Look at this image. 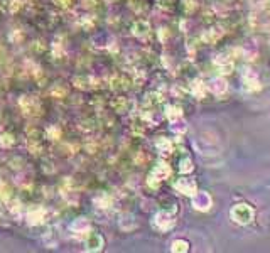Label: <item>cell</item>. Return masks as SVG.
<instances>
[{"label": "cell", "instance_id": "cell-22", "mask_svg": "<svg viewBox=\"0 0 270 253\" xmlns=\"http://www.w3.org/2000/svg\"><path fill=\"white\" fill-rule=\"evenodd\" d=\"M20 208H22V204H20V201H19V199H12V201H10L9 210L12 211V213H19V211H20Z\"/></svg>", "mask_w": 270, "mask_h": 253}, {"label": "cell", "instance_id": "cell-18", "mask_svg": "<svg viewBox=\"0 0 270 253\" xmlns=\"http://www.w3.org/2000/svg\"><path fill=\"white\" fill-rule=\"evenodd\" d=\"M73 84L76 88H86L88 86V78H85V76H75L73 78Z\"/></svg>", "mask_w": 270, "mask_h": 253}, {"label": "cell", "instance_id": "cell-21", "mask_svg": "<svg viewBox=\"0 0 270 253\" xmlns=\"http://www.w3.org/2000/svg\"><path fill=\"white\" fill-rule=\"evenodd\" d=\"M9 164H10V167L12 169H22L25 162H24V159H20V157H14Z\"/></svg>", "mask_w": 270, "mask_h": 253}, {"label": "cell", "instance_id": "cell-20", "mask_svg": "<svg viewBox=\"0 0 270 253\" xmlns=\"http://www.w3.org/2000/svg\"><path fill=\"white\" fill-rule=\"evenodd\" d=\"M10 197V188L5 184V182H0V199H3V201H7Z\"/></svg>", "mask_w": 270, "mask_h": 253}, {"label": "cell", "instance_id": "cell-5", "mask_svg": "<svg viewBox=\"0 0 270 253\" xmlns=\"http://www.w3.org/2000/svg\"><path fill=\"white\" fill-rule=\"evenodd\" d=\"M176 189L182 194H188V196H194L196 194V182L189 177H181L176 181Z\"/></svg>", "mask_w": 270, "mask_h": 253}, {"label": "cell", "instance_id": "cell-12", "mask_svg": "<svg viewBox=\"0 0 270 253\" xmlns=\"http://www.w3.org/2000/svg\"><path fill=\"white\" fill-rule=\"evenodd\" d=\"M112 105H113V108H115L116 112H120V113H123V112L129 110V101H127L125 98H116Z\"/></svg>", "mask_w": 270, "mask_h": 253}, {"label": "cell", "instance_id": "cell-8", "mask_svg": "<svg viewBox=\"0 0 270 253\" xmlns=\"http://www.w3.org/2000/svg\"><path fill=\"white\" fill-rule=\"evenodd\" d=\"M169 174H171V167L167 166L166 162H159L157 166H155L154 169H152L151 177H152V179H157V181L160 182V181H162V179L169 177Z\"/></svg>", "mask_w": 270, "mask_h": 253}, {"label": "cell", "instance_id": "cell-3", "mask_svg": "<svg viewBox=\"0 0 270 253\" xmlns=\"http://www.w3.org/2000/svg\"><path fill=\"white\" fill-rule=\"evenodd\" d=\"M69 230H71L73 234H76V236H88L91 233V223L88 218H76L75 221L71 223Z\"/></svg>", "mask_w": 270, "mask_h": 253}, {"label": "cell", "instance_id": "cell-16", "mask_svg": "<svg viewBox=\"0 0 270 253\" xmlns=\"http://www.w3.org/2000/svg\"><path fill=\"white\" fill-rule=\"evenodd\" d=\"M188 247H189V245H188V241H184V240H176V241H174V243H173V248H171V250H173V252H188Z\"/></svg>", "mask_w": 270, "mask_h": 253}, {"label": "cell", "instance_id": "cell-23", "mask_svg": "<svg viewBox=\"0 0 270 253\" xmlns=\"http://www.w3.org/2000/svg\"><path fill=\"white\" fill-rule=\"evenodd\" d=\"M54 2H56V5H59V7H69V5H73L75 0H54Z\"/></svg>", "mask_w": 270, "mask_h": 253}, {"label": "cell", "instance_id": "cell-9", "mask_svg": "<svg viewBox=\"0 0 270 253\" xmlns=\"http://www.w3.org/2000/svg\"><path fill=\"white\" fill-rule=\"evenodd\" d=\"M16 145V137L10 132H3L0 134V147L2 149H10Z\"/></svg>", "mask_w": 270, "mask_h": 253}, {"label": "cell", "instance_id": "cell-19", "mask_svg": "<svg viewBox=\"0 0 270 253\" xmlns=\"http://www.w3.org/2000/svg\"><path fill=\"white\" fill-rule=\"evenodd\" d=\"M166 115L169 117L171 120L177 118V117H181V110L177 108V106H167V108H166Z\"/></svg>", "mask_w": 270, "mask_h": 253}, {"label": "cell", "instance_id": "cell-11", "mask_svg": "<svg viewBox=\"0 0 270 253\" xmlns=\"http://www.w3.org/2000/svg\"><path fill=\"white\" fill-rule=\"evenodd\" d=\"M46 137H47V138H51V140H59V138H61V128H59V127H56V125L47 127V130H46Z\"/></svg>", "mask_w": 270, "mask_h": 253}, {"label": "cell", "instance_id": "cell-6", "mask_svg": "<svg viewBox=\"0 0 270 253\" xmlns=\"http://www.w3.org/2000/svg\"><path fill=\"white\" fill-rule=\"evenodd\" d=\"M173 225H174V219L171 213L160 211L159 214L155 216V226H157L160 232H167L169 228H173Z\"/></svg>", "mask_w": 270, "mask_h": 253}, {"label": "cell", "instance_id": "cell-14", "mask_svg": "<svg viewBox=\"0 0 270 253\" xmlns=\"http://www.w3.org/2000/svg\"><path fill=\"white\" fill-rule=\"evenodd\" d=\"M95 203L98 204V208H108L112 204V197L108 194H101V196H98L95 199Z\"/></svg>", "mask_w": 270, "mask_h": 253}, {"label": "cell", "instance_id": "cell-7", "mask_svg": "<svg viewBox=\"0 0 270 253\" xmlns=\"http://www.w3.org/2000/svg\"><path fill=\"white\" fill-rule=\"evenodd\" d=\"M27 218L31 225H42L46 221V210L41 206H36L32 210H29L27 213Z\"/></svg>", "mask_w": 270, "mask_h": 253}, {"label": "cell", "instance_id": "cell-15", "mask_svg": "<svg viewBox=\"0 0 270 253\" xmlns=\"http://www.w3.org/2000/svg\"><path fill=\"white\" fill-rule=\"evenodd\" d=\"M51 95H53L54 98H64L68 95V90L64 86H61V84H58V86L51 88Z\"/></svg>", "mask_w": 270, "mask_h": 253}, {"label": "cell", "instance_id": "cell-10", "mask_svg": "<svg viewBox=\"0 0 270 253\" xmlns=\"http://www.w3.org/2000/svg\"><path fill=\"white\" fill-rule=\"evenodd\" d=\"M132 32L135 36H138V38H144V36H147V32H149V24L145 20H137L132 27Z\"/></svg>", "mask_w": 270, "mask_h": 253}, {"label": "cell", "instance_id": "cell-4", "mask_svg": "<svg viewBox=\"0 0 270 253\" xmlns=\"http://www.w3.org/2000/svg\"><path fill=\"white\" fill-rule=\"evenodd\" d=\"M86 252H101L105 247V240L103 236H101L100 233H90L88 236H86Z\"/></svg>", "mask_w": 270, "mask_h": 253}, {"label": "cell", "instance_id": "cell-1", "mask_svg": "<svg viewBox=\"0 0 270 253\" xmlns=\"http://www.w3.org/2000/svg\"><path fill=\"white\" fill-rule=\"evenodd\" d=\"M19 106L27 117H41L42 115V105L38 98L34 97H22L19 100Z\"/></svg>", "mask_w": 270, "mask_h": 253}, {"label": "cell", "instance_id": "cell-13", "mask_svg": "<svg viewBox=\"0 0 270 253\" xmlns=\"http://www.w3.org/2000/svg\"><path fill=\"white\" fill-rule=\"evenodd\" d=\"M157 149L164 154H169L171 150H173V144H171V140H167V138H159Z\"/></svg>", "mask_w": 270, "mask_h": 253}, {"label": "cell", "instance_id": "cell-2", "mask_svg": "<svg viewBox=\"0 0 270 253\" xmlns=\"http://www.w3.org/2000/svg\"><path fill=\"white\" fill-rule=\"evenodd\" d=\"M231 218L240 225H247L253 219V210L248 204H236L231 210Z\"/></svg>", "mask_w": 270, "mask_h": 253}, {"label": "cell", "instance_id": "cell-17", "mask_svg": "<svg viewBox=\"0 0 270 253\" xmlns=\"http://www.w3.org/2000/svg\"><path fill=\"white\" fill-rule=\"evenodd\" d=\"M191 169H193V167H191V159H189L188 156L182 157V159L179 160V171H181V172H189Z\"/></svg>", "mask_w": 270, "mask_h": 253}]
</instances>
